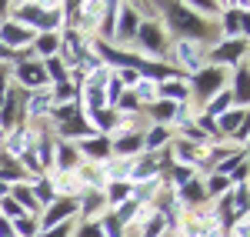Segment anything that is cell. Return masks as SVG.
<instances>
[{
  "mask_svg": "<svg viewBox=\"0 0 250 237\" xmlns=\"http://www.w3.org/2000/svg\"><path fill=\"white\" fill-rule=\"evenodd\" d=\"M134 47L140 50L137 57L144 60H160L167 57V50H170V34L164 30V23H160V17H144L140 20V30H137L134 37Z\"/></svg>",
  "mask_w": 250,
  "mask_h": 237,
  "instance_id": "obj_1",
  "label": "cell"
},
{
  "mask_svg": "<svg viewBox=\"0 0 250 237\" xmlns=\"http://www.w3.org/2000/svg\"><path fill=\"white\" fill-rule=\"evenodd\" d=\"M207 50H210V43H204V40H170V50H167V57H173L184 70V77H193L197 70H204L207 67Z\"/></svg>",
  "mask_w": 250,
  "mask_h": 237,
  "instance_id": "obj_2",
  "label": "cell"
},
{
  "mask_svg": "<svg viewBox=\"0 0 250 237\" xmlns=\"http://www.w3.org/2000/svg\"><path fill=\"white\" fill-rule=\"evenodd\" d=\"M227 77H230V74H227L224 67H210V64H207V67L197 70L190 77V84H187V87H190V100L207 104V100L217 97L220 90H227Z\"/></svg>",
  "mask_w": 250,
  "mask_h": 237,
  "instance_id": "obj_3",
  "label": "cell"
},
{
  "mask_svg": "<svg viewBox=\"0 0 250 237\" xmlns=\"http://www.w3.org/2000/svg\"><path fill=\"white\" fill-rule=\"evenodd\" d=\"M247 37H237V40H220L207 50V64L210 67H237V64H247Z\"/></svg>",
  "mask_w": 250,
  "mask_h": 237,
  "instance_id": "obj_4",
  "label": "cell"
},
{
  "mask_svg": "<svg viewBox=\"0 0 250 237\" xmlns=\"http://www.w3.org/2000/svg\"><path fill=\"white\" fill-rule=\"evenodd\" d=\"M224 40H237V37H247V3H233V0H224V14L217 20Z\"/></svg>",
  "mask_w": 250,
  "mask_h": 237,
  "instance_id": "obj_5",
  "label": "cell"
},
{
  "mask_svg": "<svg viewBox=\"0 0 250 237\" xmlns=\"http://www.w3.org/2000/svg\"><path fill=\"white\" fill-rule=\"evenodd\" d=\"M77 207H80V197H54L37 214L40 231H50V227H57V224H63V220H74L77 217Z\"/></svg>",
  "mask_w": 250,
  "mask_h": 237,
  "instance_id": "obj_6",
  "label": "cell"
},
{
  "mask_svg": "<svg viewBox=\"0 0 250 237\" xmlns=\"http://www.w3.org/2000/svg\"><path fill=\"white\" fill-rule=\"evenodd\" d=\"M10 77L17 80V87L20 90H43L47 87V74H43V67H40V60H34L30 54L23 60H17V67L10 70Z\"/></svg>",
  "mask_w": 250,
  "mask_h": 237,
  "instance_id": "obj_7",
  "label": "cell"
},
{
  "mask_svg": "<svg viewBox=\"0 0 250 237\" xmlns=\"http://www.w3.org/2000/svg\"><path fill=\"white\" fill-rule=\"evenodd\" d=\"M140 14H137L134 3H120V10H117V27H114V47H130V40L137 37V30H140Z\"/></svg>",
  "mask_w": 250,
  "mask_h": 237,
  "instance_id": "obj_8",
  "label": "cell"
},
{
  "mask_svg": "<svg viewBox=\"0 0 250 237\" xmlns=\"http://www.w3.org/2000/svg\"><path fill=\"white\" fill-rule=\"evenodd\" d=\"M167 147L173 151V160H177V167H190V171H197V167L204 164V151H200L197 144H190V140L173 137Z\"/></svg>",
  "mask_w": 250,
  "mask_h": 237,
  "instance_id": "obj_9",
  "label": "cell"
},
{
  "mask_svg": "<svg viewBox=\"0 0 250 237\" xmlns=\"http://www.w3.org/2000/svg\"><path fill=\"white\" fill-rule=\"evenodd\" d=\"M77 151H80V157H87L90 164L104 167V164L110 160V137H104V134H94V137L80 140Z\"/></svg>",
  "mask_w": 250,
  "mask_h": 237,
  "instance_id": "obj_10",
  "label": "cell"
},
{
  "mask_svg": "<svg viewBox=\"0 0 250 237\" xmlns=\"http://www.w3.org/2000/svg\"><path fill=\"white\" fill-rule=\"evenodd\" d=\"M83 157H80L77 144H67V140H57V147H54V167H57L60 174H74Z\"/></svg>",
  "mask_w": 250,
  "mask_h": 237,
  "instance_id": "obj_11",
  "label": "cell"
},
{
  "mask_svg": "<svg viewBox=\"0 0 250 237\" xmlns=\"http://www.w3.org/2000/svg\"><path fill=\"white\" fill-rule=\"evenodd\" d=\"M157 97L167 100V104H173V107H180V104H190V87H187L184 77L164 80V84H157Z\"/></svg>",
  "mask_w": 250,
  "mask_h": 237,
  "instance_id": "obj_12",
  "label": "cell"
},
{
  "mask_svg": "<svg viewBox=\"0 0 250 237\" xmlns=\"http://www.w3.org/2000/svg\"><path fill=\"white\" fill-rule=\"evenodd\" d=\"M213 124H217V137H233V130L247 124V107H230L227 114H220Z\"/></svg>",
  "mask_w": 250,
  "mask_h": 237,
  "instance_id": "obj_13",
  "label": "cell"
},
{
  "mask_svg": "<svg viewBox=\"0 0 250 237\" xmlns=\"http://www.w3.org/2000/svg\"><path fill=\"white\" fill-rule=\"evenodd\" d=\"M10 200L23 207V214H30V217H37L40 214V204L34 197V191H30V184H14L10 187Z\"/></svg>",
  "mask_w": 250,
  "mask_h": 237,
  "instance_id": "obj_14",
  "label": "cell"
},
{
  "mask_svg": "<svg viewBox=\"0 0 250 237\" xmlns=\"http://www.w3.org/2000/svg\"><path fill=\"white\" fill-rule=\"evenodd\" d=\"M230 107H233V97H230V90H220L217 97H210L207 104H204V114H207L210 120H217L220 114H227Z\"/></svg>",
  "mask_w": 250,
  "mask_h": 237,
  "instance_id": "obj_15",
  "label": "cell"
},
{
  "mask_svg": "<svg viewBox=\"0 0 250 237\" xmlns=\"http://www.w3.org/2000/svg\"><path fill=\"white\" fill-rule=\"evenodd\" d=\"M10 231H14L17 237H37V234H40V224H37V217L23 214V217L10 220Z\"/></svg>",
  "mask_w": 250,
  "mask_h": 237,
  "instance_id": "obj_16",
  "label": "cell"
},
{
  "mask_svg": "<svg viewBox=\"0 0 250 237\" xmlns=\"http://www.w3.org/2000/svg\"><path fill=\"white\" fill-rule=\"evenodd\" d=\"M227 191H230V180L220 177V174H210V177L204 180V194L207 197H224Z\"/></svg>",
  "mask_w": 250,
  "mask_h": 237,
  "instance_id": "obj_17",
  "label": "cell"
},
{
  "mask_svg": "<svg viewBox=\"0 0 250 237\" xmlns=\"http://www.w3.org/2000/svg\"><path fill=\"white\" fill-rule=\"evenodd\" d=\"M170 177H173V187L180 191L184 184H190V180L197 177V171H190V167H170Z\"/></svg>",
  "mask_w": 250,
  "mask_h": 237,
  "instance_id": "obj_18",
  "label": "cell"
},
{
  "mask_svg": "<svg viewBox=\"0 0 250 237\" xmlns=\"http://www.w3.org/2000/svg\"><path fill=\"white\" fill-rule=\"evenodd\" d=\"M70 234H74V220H63V224L50 227V231H40L37 237H70Z\"/></svg>",
  "mask_w": 250,
  "mask_h": 237,
  "instance_id": "obj_19",
  "label": "cell"
},
{
  "mask_svg": "<svg viewBox=\"0 0 250 237\" xmlns=\"http://www.w3.org/2000/svg\"><path fill=\"white\" fill-rule=\"evenodd\" d=\"M70 237H104V231H100L97 220H83V224L77 227V234H70Z\"/></svg>",
  "mask_w": 250,
  "mask_h": 237,
  "instance_id": "obj_20",
  "label": "cell"
},
{
  "mask_svg": "<svg viewBox=\"0 0 250 237\" xmlns=\"http://www.w3.org/2000/svg\"><path fill=\"white\" fill-rule=\"evenodd\" d=\"M3 60H14V54H7V50L0 47V64H3Z\"/></svg>",
  "mask_w": 250,
  "mask_h": 237,
  "instance_id": "obj_21",
  "label": "cell"
}]
</instances>
